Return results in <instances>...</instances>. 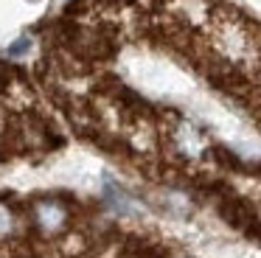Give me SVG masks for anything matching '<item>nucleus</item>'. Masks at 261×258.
I'll list each match as a JSON object with an SVG mask.
<instances>
[{
	"label": "nucleus",
	"mask_w": 261,
	"mask_h": 258,
	"mask_svg": "<svg viewBox=\"0 0 261 258\" xmlns=\"http://www.w3.org/2000/svg\"><path fill=\"white\" fill-rule=\"evenodd\" d=\"M37 224H40L45 233H57L65 224V208L54 199H45L37 205Z\"/></svg>",
	"instance_id": "f257e3e1"
},
{
	"label": "nucleus",
	"mask_w": 261,
	"mask_h": 258,
	"mask_svg": "<svg viewBox=\"0 0 261 258\" xmlns=\"http://www.w3.org/2000/svg\"><path fill=\"white\" fill-rule=\"evenodd\" d=\"M14 230V216L6 205H0V236H9Z\"/></svg>",
	"instance_id": "f03ea898"
},
{
	"label": "nucleus",
	"mask_w": 261,
	"mask_h": 258,
	"mask_svg": "<svg viewBox=\"0 0 261 258\" xmlns=\"http://www.w3.org/2000/svg\"><path fill=\"white\" fill-rule=\"evenodd\" d=\"M29 48H31V39H29V37H23V39H17V42H14L12 48H9V54H12V56H23Z\"/></svg>",
	"instance_id": "7ed1b4c3"
}]
</instances>
